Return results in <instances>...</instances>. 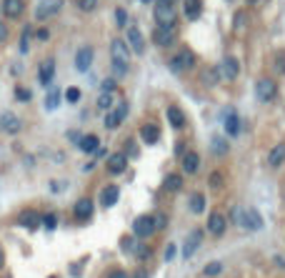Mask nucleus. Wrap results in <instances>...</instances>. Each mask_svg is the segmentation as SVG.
Here are the masks:
<instances>
[{
	"label": "nucleus",
	"instance_id": "obj_1",
	"mask_svg": "<svg viewBox=\"0 0 285 278\" xmlns=\"http://www.w3.org/2000/svg\"><path fill=\"white\" fill-rule=\"evenodd\" d=\"M18 226L25 228V231H38L43 226V213H38L35 208H23L18 213Z\"/></svg>",
	"mask_w": 285,
	"mask_h": 278
},
{
	"label": "nucleus",
	"instance_id": "obj_2",
	"mask_svg": "<svg viewBox=\"0 0 285 278\" xmlns=\"http://www.w3.org/2000/svg\"><path fill=\"white\" fill-rule=\"evenodd\" d=\"M193 65H195V55H193L190 50H180L178 55H173V58L168 60V68H170L175 75H180V73L190 70Z\"/></svg>",
	"mask_w": 285,
	"mask_h": 278
},
{
	"label": "nucleus",
	"instance_id": "obj_3",
	"mask_svg": "<svg viewBox=\"0 0 285 278\" xmlns=\"http://www.w3.org/2000/svg\"><path fill=\"white\" fill-rule=\"evenodd\" d=\"M175 20H178V15H175L173 5H165V3L155 5V23L160 28H175Z\"/></svg>",
	"mask_w": 285,
	"mask_h": 278
},
{
	"label": "nucleus",
	"instance_id": "obj_4",
	"mask_svg": "<svg viewBox=\"0 0 285 278\" xmlns=\"http://www.w3.org/2000/svg\"><path fill=\"white\" fill-rule=\"evenodd\" d=\"M155 233V221H153V216H138L135 221H133V235L135 238H150Z\"/></svg>",
	"mask_w": 285,
	"mask_h": 278
},
{
	"label": "nucleus",
	"instance_id": "obj_5",
	"mask_svg": "<svg viewBox=\"0 0 285 278\" xmlns=\"http://www.w3.org/2000/svg\"><path fill=\"white\" fill-rule=\"evenodd\" d=\"M125 115H128V103H118V105H115V108H110V110H108V115H105V128L115 131L120 123L125 121Z\"/></svg>",
	"mask_w": 285,
	"mask_h": 278
},
{
	"label": "nucleus",
	"instance_id": "obj_6",
	"mask_svg": "<svg viewBox=\"0 0 285 278\" xmlns=\"http://www.w3.org/2000/svg\"><path fill=\"white\" fill-rule=\"evenodd\" d=\"M20 118L15 115V113H10V110H5V113H0V131L3 133H8V136H15V133H20Z\"/></svg>",
	"mask_w": 285,
	"mask_h": 278
},
{
	"label": "nucleus",
	"instance_id": "obj_7",
	"mask_svg": "<svg viewBox=\"0 0 285 278\" xmlns=\"http://www.w3.org/2000/svg\"><path fill=\"white\" fill-rule=\"evenodd\" d=\"M240 226L248 228V231H260L263 228V216L255 208H245L240 213Z\"/></svg>",
	"mask_w": 285,
	"mask_h": 278
},
{
	"label": "nucleus",
	"instance_id": "obj_8",
	"mask_svg": "<svg viewBox=\"0 0 285 278\" xmlns=\"http://www.w3.org/2000/svg\"><path fill=\"white\" fill-rule=\"evenodd\" d=\"M63 8V0H43L35 10V20H48Z\"/></svg>",
	"mask_w": 285,
	"mask_h": 278
},
{
	"label": "nucleus",
	"instance_id": "obj_9",
	"mask_svg": "<svg viewBox=\"0 0 285 278\" xmlns=\"http://www.w3.org/2000/svg\"><path fill=\"white\" fill-rule=\"evenodd\" d=\"M255 93H258V98H260L263 103H268V100L275 98L278 86H275V81H270V78H260V81L255 83Z\"/></svg>",
	"mask_w": 285,
	"mask_h": 278
},
{
	"label": "nucleus",
	"instance_id": "obj_10",
	"mask_svg": "<svg viewBox=\"0 0 285 278\" xmlns=\"http://www.w3.org/2000/svg\"><path fill=\"white\" fill-rule=\"evenodd\" d=\"M128 48L133 50V53H138V55H143V50H145V38H143V33H140V28H135V25H130L128 28Z\"/></svg>",
	"mask_w": 285,
	"mask_h": 278
},
{
	"label": "nucleus",
	"instance_id": "obj_11",
	"mask_svg": "<svg viewBox=\"0 0 285 278\" xmlns=\"http://www.w3.org/2000/svg\"><path fill=\"white\" fill-rule=\"evenodd\" d=\"M125 168H128V155H125V153H113V155H108V173H110V176L125 173Z\"/></svg>",
	"mask_w": 285,
	"mask_h": 278
},
{
	"label": "nucleus",
	"instance_id": "obj_12",
	"mask_svg": "<svg viewBox=\"0 0 285 278\" xmlns=\"http://www.w3.org/2000/svg\"><path fill=\"white\" fill-rule=\"evenodd\" d=\"M53 78H55V60L45 58L43 63H40V68H38V81H40V86H50Z\"/></svg>",
	"mask_w": 285,
	"mask_h": 278
},
{
	"label": "nucleus",
	"instance_id": "obj_13",
	"mask_svg": "<svg viewBox=\"0 0 285 278\" xmlns=\"http://www.w3.org/2000/svg\"><path fill=\"white\" fill-rule=\"evenodd\" d=\"M93 211H95V206H93L90 198H80V201L73 206V216H75V221H90Z\"/></svg>",
	"mask_w": 285,
	"mask_h": 278
},
{
	"label": "nucleus",
	"instance_id": "obj_14",
	"mask_svg": "<svg viewBox=\"0 0 285 278\" xmlns=\"http://www.w3.org/2000/svg\"><path fill=\"white\" fill-rule=\"evenodd\" d=\"M153 41H155V46H160V48H170L173 46V41H175V33H173V28H155L153 30Z\"/></svg>",
	"mask_w": 285,
	"mask_h": 278
},
{
	"label": "nucleus",
	"instance_id": "obj_15",
	"mask_svg": "<svg viewBox=\"0 0 285 278\" xmlns=\"http://www.w3.org/2000/svg\"><path fill=\"white\" fill-rule=\"evenodd\" d=\"M225 228H228V218H225L223 213L215 211V213L208 216V233H210V235H223Z\"/></svg>",
	"mask_w": 285,
	"mask_h": 278
},
{
	"label": "nucleus",
	"instance_id": "obj_16",
	"mask_svg": "<svg viewBox=\"0 0 285 278\" xmlns=\"http://www.w3.org/2000/svg\"><path fill=\"white\" fill-rule=\"evenodd\" d=\"M110 53H113V60H120V63L130 60V48H128L125 41H120V38H115V41L110 43Z\"/></svg>",
	"mask_w": 285,
	"mask_h": 278
},
{
	"label": "nucleus",
	"instance_id": "obj_17",
	"mask_svg": "<svg viewBox=\"0 0 285 278\" xmlns=\"http://www.w3.org/2000/svg\"><path fill=\"white\" fill-rule=\"evenodd\" d=\"M220 78H225V81H235L238 78V73H240V65H238V60L233 58V55H228L223 63H220Z\"/></svg>",
	"mask_w": 285,
	"mask_h": 278
},
{
	"label": "nucleus",
	"instance_id": "obj_18",
	"mask_svg": "<svg viewBox=\"0 0 285 278\" xmlns=\"http://www.w3.org/2000/svg\"><path fill=\"white\" fill-rule=\"evenodd\" d=\"M90 65H93V48H80L75 53V68H78V73H88Z\"/></svg>",
	"mask_w": 285,
	"mask_h": 278
},
{
	"label": "nucleus",
	"instance_id": "obj_19",
	"mask_svg": "<svg viewBox=\"0 0 285 278\" xmlns=\"http://www.w3.org/2000/svg\"><path fill=\"white\" fill-rule=\"evenodd\" d=\"M118 198H120V188L118 185H105L103 193H100V206L103 208H113L118 203Z\"/></svg>",
	"mask_w": 285,
	"mask_h": 278
},
{
	"label": "nucleus",
	"instance_id": "obj_20",
	"mask_svg": "<svg viewBox=\"0 0 285 278\" xmlns=\"http://www.w3.org/2000/svg\"><path fill=\"white\" fill-rule=\"evenodd\" d=\"M5 18H20L25 13V0H3Z\"/></svg>",
	"mask_w": 285,
	"mask_h": 278
},
{
	"label": "nucleus",
	"instance_id": "obj_21",
	"mask_svg": "<svg viewBox=\"0 0 285 278\" xmlns=\"http://www.w3.org/2000/svg\"><path fill=\"white\" fill-rule=\"evenodd\" d=\"M140 138H143V143L155 145V143L160 140V128H158L155 123H145V126L140 128Z\"/></svg>",
	"mask_w": 285,
	"mask_h": 278
},
{
	"label": "nucleus",
	"instance_id": "obj_22",
	"mask_svg": "<svg viewBox=\"0 0 285 278\" xmlns=\"http://www.w3.org/2000/svg\"><path fill=\"white\" fill-rule=\"evenodd\" d=\"M198 168H200V155H198L195 150H188V153L183 155V171H185L188 176H193V173H198Z\"/></svg>",
	"mask_w": 285,
	"mask_h": 278
},
{
	"label": "nucleus",
	"instance_id": "obj_23",
	"mask_svg": "<svg viewBox=\"0 0 285 278\" xmlns=\"http://www.w3.org/2000/svg\"><path fill=\"white\" fill-rule=\"evenodd\" d=\"M200 241H203V231H190L188 241H185V248H183V256H185V258H190V256L198 251Z\"/></svg>",
	"mask_w": 285,
	"mask_h": 278
},
{
	"label": "nucleus",
	"instance_id": "obj_24",
	"mask_svg": "<svg viewBox=\"0 0 285 278\" xmlns=\"http://www.w3.org/2000/svg\"><path fill=\"white\" fill-rule=\"evenodd\" d=\"M78 148L83 150V153H95V150L100 148V140H98V136H93V133H88V136H80Z\"/></svg>",
	"mask_w": 285,
	"mask_h": 278
},
{
	"label": "nucleus",
	"instance_id": "obj_25",
	"mask_svg": "<svg viewBox=\"0 0 285 278\" xmlns=\"http://www.w3.org/2000/svg\"><path fill=\"white\" fill-rule=\"evenodd\" d=\"M283 161H285V143H278V145L268 153V166H270V168H278V166H283Z\"/></svg>",
	"mask_w": 285,
	"mask_h": 278
},
{
	"label": "nucleus",
	"instance_id": "obj_26",
	"mask_svg": "<svg viewBox=\"0 0 285 278\" xmlns=\"http://www.w3.org/2000/svg\"><path fill=\"white\" fill-rule=\"evenodd\" d=\"M183 8H185V15H188L190 20H198L200 13H203V3H200V0H185Z\"/></svg>",
	"mask_w": 285,
	"mask_h": 278
},
{
	"label": "nucleus",
	"instance_id": "obj_27",
	"mask_svg": "<svg viewBox=\"0 0 285 278\" xmlns=\"http://www.w3.org/2000/svg\"><path fill=\"white\" fill-rule=\"evenodd\" d=\"M225 133H228V136H233V138H235V136H240V121H238V115H235L233 110L225 115Z\"/></svg>",
	"mask_w": 285,
	"mask_h": 278
},
{
	"label": "nucleus",
	"instance_id": "obj_28",
	"mask_svg": "<svg viewBox=\"0 0 285 278\" xmlns=\"http://www.w3.org/2000/svg\"><path fill=\"white\" fill-rule=\"evenodd\" d=\"M168 121H170V126H173V128H183V126H185V115H183V110H180V108L170 105V108H168Z\"/></svg>",
	"mask_w": 285,
	"mask_h": 278
},
{
	"label": "nucleus",
	"instance_id": "obj_29",
	"mask_svg": "<svg viewBox=\"0 0 285 278\" xmlns=\"http://www.w3.org/2000/svg\"><path fill=\"white\" fill-rule=\"evenodd\" d=\"M60 98H63V93L58 88H50L48 95H45V110H55L60 105Z\"/></svg>",
	"mask_w": 285,
	"mask_h": 278
},
{
	"label": "nucleus",
	"instance_id": "obj_30",
	"mask_svg": "<svg viewBox=\"0 0 285 278\" xmlns=\"http://www.w3.org/2000/svg\"><path fill=\"white\" fill-rule=\"evenodd\" d=\"M190 211L193 213H203V211H205V195H203V193H193L190 195Z\"/></svg>",
	"mask_w": 285,
	"mask_h": 278
},
{
	"label": "nucleus",
	"instance_id": "obj_31",
	"mask_svg": "<svg viewBox=\"0 0 285 278\" xmlns=\"http://www.w3.org/2000/svg\"><path fill=\"white\" fill-rule=\"evenodd\" d=\"M218 81H220V70L218 68H210V70L203 73V83H205V86H215Z\"/></svg>",
	"mask_w": 285,
	"mask_h": 278
},
{
	"label": "nucleus",
	"instance_id": "obj_32",
	"mask_svg": "<svg viewBox=\"0 0 285 278\" xmlns=\"http://www.w3.org/2000/svg\"><path fill=\"white\" fill-rule=\"evenodd\" d=\"M95 105H98L100 110H110V108H113V93H105V91H103V93L98 95Z\"/></svg>",
	"mask_w": 285,
	"mask_h": 278
},
{
	"label": "nucleus",
	"instance_id": "obj_33",
	"mask_svg": "<svg viewBox=\"0 0 285 278\" xmlns=\"http://www.w3.org/2000/svg\"><path fill=\"white\" fill-rule=\"evenodd\" d=\"M165 188H168V190H180V188H183V176L170 173V176L165 178Z\"/></svg>",
	"mask_w": 285,
	"mask_h": 278
},
{
	"label": "nucleus",
	"instance_id": "obj_34",
	"mask_svg": "<svg viewBox=\"0 0 285 278\" xmlns=\"http://www.w3.org/2000/svg\"><path fill=\"white\" fill-rule=\"evenodd\" d=\"M43 228L45 231H55L58 228V213H43Z\"/></svg>",
	"mask_w": 285,
	"mask_h": 278
},
{
	"label": "nucleus",
	"instance_id": "obj_35",
	"mask_svg": "<svg viewBox=\"0 0 285 278\" xmlns=\"http://www.w3.org/2000/svg\"><path fill=\"white\" fill-rule=\"evenodd\" d=\"M75 5L83 10V13H93L98 8V0H75Z\"/></svg>",
	"mask_w": 285,
	"mask_h": 278
},
{
	"label": "nucleus",
	"instance_id": "obj_36",
	"mask_svg": "<svg viewBox=\"0 0 285 278\" xmlns=\"http://www.w3.org/2000/svg\"><path fill=\"white\" fill-rule=\"evenodd\" d=\"M113 75H115V78H125V75H128V63L113 60Z\"/></svg>",
	"mask_w": 285,
	"mask_h": 278
},
{
	"label": "nucleus",
	"instance_id": "obj_37",
	"mask_svg": "<svg viewBox=\"0 0 285 278\" xmlns=\"http://www.w3.org/2000/svg\"><path fill=\"white\" fill-rule=\"evenodd\" d=\"M273 68H275V73H278V75H285V53H275Z\"/></svg>",
	"mask_w": 285,
	"mask_h": 278
},
{
	"label": "nucleus",
	"instance_id": "obj_38",
	"mask_svg": "<svg viewBox=\"0 0 285 278\" xmlns=\"http://www.w3.org/2000/svg\"><path fill=\"white\" fill-rule=\"evenodd\" d=\"M28 46H30V28H25L20 33V53L23 55H28Z\"/></svg>",
	"mask_w": 285,
	"mask_h": 278
},
{
	"label": "nucleus",
	"instance_id": "obj_39",
	"mask_svg": "<svg viewBox=\"0 0 285 278\" xmlns=\"http://www.w3.org/2000/svg\"><path fill=\"white\" fill-rule=\"evenodd\" d=\"M153 221H155V231H165L168 228V216L165 213H155Z\"/></svg>",
	"mask_w": 285,
	"mask_h": 278
},
{
	"label": "nucleus",
	"instance_id": "obj_40",
	"mask_svg": "<svg viewBox=\"0 0 285 278\" xmlns=\"http://www.w3.org/2000/svg\"><path fill=\"white\" fill-rule=\"evenodd\" d=\"M213 150H215V155H225L228 153V143L223 138H213Z\"/></svg>",
	"mask_w": 285,
	"mask_h": 278
},
{
	"label": "nucleus",
	"instance_id": "obj_41",
	"mask_svg": "<svg viewBox=\"0 0 285 278\" xmlns=\"http://www.w3.org/2000/svg\"><path fill=\"white\" fill-rule=\"evenodd\" d=\"M80 95H83V93H80V88H75V86L65 91V100H68V103H78V100H80Z\"/></svg>",
	"mask_w": 285,
	"mask_h": 278
},
{
	"label": "nucleus",
	"instance_id": "obj_42",
	"mask_svg": "<svg viewBox=\"0 0 285 278\" xmlns=\"http://www.w3.org/2000/svg\"><path fill=\"white\" fill-rule=\"evenodd\" d=\"M220 271H223V263H220V261H213V263L205 266V271H203V273H205V276H218Z\"/></svg>",
	"mask_w": 285,
	"mask_h": 278
},
{
	"label": "nucleus",
	"instance_id": "obj_43",
	"mask_svg": "<svg viewBox=\"0 0 285 278\" xmlns=\"http://www.w3.org/2000/svg\"><path fill=\"white\" fill-rule=\"evenodd\" d=\"M115 23H118L120 28H125V23H128V15H125V10H123V8H118V10H115Z\"/></svg>",
	"mask_w": 285,
	"mask_h": 278
},
{
	"label": "nucleus",
	"instance_id": "obj_44",
	"mask_svg": "<svg viewBox=\"0 0 285 278\" xmlns=\"http://www.w3.org/2000/svg\"><path fill=\"white\" fill-rule=\"evenodd\" d=\"M15 98H18V100H23V103H28L33 95H30V91H28V88H15Z\"/></svg>",
	"mask_w": 285,
	"mask_h": 278
},
{
	"label": "nucleus",
	"instance_id": "obj_45",
	"mask_svg": "<svg viewBox=\"0 0 285 278\" xmlns=\"http://www.w3.org/2000/svg\"><path fill=\"white\" fill-rule=\"evenodd\" d=\"M135 248H138V243L133 241V238H125V241H123V251L125 253H135Z\"/></svg>",
	"mask_w": 285,
	"mask_h": 278
},
{
	"label": "nucleus",
	"instance_id": "obj_46",
	"mask_svg": "<svg viewBox=\"0 0 285 278\" xmlns=\"http://www.w3.org/2000/svg\"><path fill=\"white\" fill-rule=\"evenodd\" d=\"M210 185H213V188H220V185H223V173H220V171H215V173L210 176Z\"/></svg>",
	"mask_w": 285,
	"mask_h": 278
},
{
	"label": "nucleus",
	"instance_id": "obj_47",
	"mask_svg": "<svg viewBox=\"0 0 285 278\" xmlns=\"http://www.w3.org/2000/svg\"><path fill=\"white\" fill-rule=\"evenodd\" d=\"M135 256H138L140 261H145V258L150 256V248H145V246H138V248H135Z\"/></svg>",
	"mask_w": 285,
	"mask_h": 278
},
{
	"label": "nucleus",
	"instance_id": "obj_48",
	"mask_svg": "<svg viewBox=\"0 0 285 278\" xmlns=\"http://www.w3.org/2000/svg\"><path fill=\"white\" fill-rule=\"evenodd\" d=\"M115 86H118V83L113 81V78H108V81H103V91H105V93H113V91H115Z\"/></svg>",
	"mask_w": 285,
	"mask_h": 278
},
{
	"label": "nucleus",
	"instance_id": "obj_49",
	"mask_svg": "<svg viewBox=\"0 0 285 278\" xmlns=\"http://www.w3.org/2000/svg\"><path fill=\"white\" fill-rule=\"evenodd\" d=\"M175 251H178L175 243H168V248H165V261H173V258H175Z\"/></svg>",
	"mask_w": 285,
	"mask_h": 278
},
{
	"label": "nucleus",
	"instance_id": "obj_50",
	"mask_svg": "<svg viewBox=\"0 0 285 278\" xmlns=\"http://www.w3.org/2000/svg\"><path fill=\"white\" fill-rule=\"evenodd\" d=\"M105 278H130V276H128L125 271H118V268H115V271H110Z\"/></svg>",
	"mask_w": 285,
	"mask_h": 278
},
{
	"label": "nucleus",
	"instance_id": "obj_51",
	"mask_svg": "<svg viewBox=\"0 0 285 278\" xmlns=\"http://www.w3.org/2000/svg\"><path fill=\"white\" fill-rule=\"evenodd\" d=\"M38 38H40V41H48V38H50V30H48V28H40V30H38Z\"/></svg>",
	"mask_w": 285,
	"mask_h": 278
},
{
	"label": "nucleus",
	"instance_id": "obj_52",
	"mask_svg": "<svg viewBox=\"0 0 285 278\" xmlns=\"http://www.w3.org/2000/svg\"><path fill=\"white\" fill-rule=\"evenodd\" d=\"M5 38H8V28H5L3 23H0V43H3V41H5Z\"/></svg>",
	"mask_w": 285,
	"mask_h": 278
},
{
	"label": "nucleus",
	"instance_id": "obj_53",
	"mask_svg": "<svg viewBox=\"0 0 285 278\" xmlns=\"http://www.w3.org/2000/svg\"><path fill=\"white\" fill-rule=\"evenodd\" d=\"M158 3H165V5H175V0H158Z\"/></svg>",
	"mask_w": 285,
	"mask_h": 278
},
{
	"label": "nucleus",
	"instance_id": "obj_54",
	"mask_svg": "<svg viewBox=\"0 0 285 278\" xmlns=\"http://www.w3.org/2000/svg\"><path fill=\"white\" fill-rule=\"evenodd\" d=\"M3 263H5V256H3V251H0V268H3Z\"/></svg>",
	"mask_w": 285,
	"mask_h": 278
},
{
	"label": "nucleus",
	"instance_id": "obj_55",
	"mask_svg": "<svg viewBox=\"0 0 285 278\" xmlns=\"http://www.w3.org/2000/svg\"><path fill=\"white\" fill-rule=\"evenodd\" d=\"M135 278H148V276H145V271H140V273H135Z\"/></svg>",
	"mask_w": 285,
	"mask_h": 278
},
{
	"label": "nucleus",
	"instance_id": "obj_56",
	"mask_svg": "<svg viewBox=\"0 0 285 278\" xmlns=\"http://www.w3.org/2000/svg\"><path fill=\"white\" fill-rule=\"evenodd\" d=\"M140 3H153V0H140Z\"/></svg>",
	"mask_w": 285,
	"mask_h": 278
},
{
	"label": "nucleus",
	"instance_id": "obj_57",
	"mask_svg": "<svg viewBox=\"0 0 285 278\" xmlns=\"http://www.w3.org/2000/svg\"><path fill=\"white\" fill-rule=\"evenodd\" d=\"M248 3H250V5H253V3H258V0H248Z\"/></svg>",
	"mask_w": 285,
	"mask_h": 278
}]
</instances>
